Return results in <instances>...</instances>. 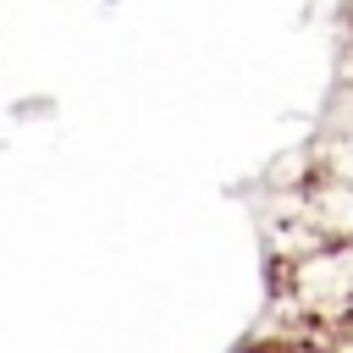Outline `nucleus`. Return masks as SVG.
<instances>
[{
  "label": "nucleus",
  "mask_w": 353,
  "mask_h": 353,
  "mask_svg": "<svg viewBox=\"0 0 353 353\" xmlns=\"http://www.w3.org/2000/svg\"><path fill=\"white\" fill-rule=\"evenodd\" d=\"M309 336H314V347H325V353H353V309L336 314V320H325V325H309Z\"/></svg>",
  "instance_id": "f257e3e1"
}]
</instances>
